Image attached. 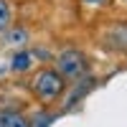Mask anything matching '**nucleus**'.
<instances>
[{
  "mask_svg": "<svg viewBox=\"0 0 127 127\" xmlns=\"http://www.w3.org/2000/svg\"><path fill=\"white\" fill-rule=\"evenodd\" d=\"M64 87H66V79H64L56 69H41L33 76V81H31V89H33L36 99L43 102V104L56 102L64 94Z\"/></svg>",
  "mask_w": 127,
  "mask_h": 127,
  "instance_id": "obj_1",
  "label": "nucleus"
},
{
  "mask_svg": "<svg viewBox=\"0 0 127 127\" xmlns=\"http://www.w3.org/2000/svg\"><path fill=\"white\" fill-rule=\"evenodd\" d=\"M56 71L61 74L64 79L76 81V79H81L84 74H87V59H84L81 51L66 48V51H61L59 59H56Z\"/></svg>",
  "mask_w": 127,
  "mask_h": 127,
  "instance_id": "obj_2",
  "label": "nucleus"
},
{
  "mask_svg": "<svg viewBox=\"0 0 127 127\" xmlns=\"http://www.w3.org/2000/svg\"><path fill=\"white\" fill-rule=\"evenodd\" d=\"M104 43L109 48L127 51V23H114L104 31Z\"/></svg>",
  "mask_w": 127,
  "mask_h": 127,
  "instance_id": "obj_3",
  "label": "nucleus"
},
{
  "mask_svg": "<svg viewBox=\"0 0 127 127\" xmlns=\"http://www.w3.org/2000/svg\"><path fill=\"white\" fill-rule=\"evenodd\" d=\"M76 81H79V84H76V89H74V92H71V97L64 102V107H66V109L71 107V104H76L79 99H84V97H87V92L94 87V79H92V76H81V79H76Z\"/></svg>",
  "mask_w": 127,
  "mask_h": 127,
  "instance_id": "obj_4",
  "label": "nucleus"
},
{
  "mask_svg": "<svg viewBox=\"0 0 127 127\" xmlns=\"http://www.w3.org/2000/svg\"><path fill=\"white\" fill-rule=\"evenodd\" d=\"M0 120H3L5 127H31V122H28L20 112H15V109H5V112H0Z\"/></svg>",
  "mask_w": 127,
  "mask_h": 127,
  "instance_id": "obj_5",
  "label": "nucleus"
},
{
  "mask_svg": "<svg viewBox=\"0 0 127 127\" xmlns=\"http://www.w3.org/2000/svg\"><path fill=\"white\" fill-rule=\"evenodd\" d=\"M31 64H33V54H31V51H18V54H13V59H10V69L13 71H28Z\"/></svg>",
  "mask_w": 127,
  "mask_h": 127,
  "instance_id": "obj_6",
  "label": "nucleus"
},
{
  "mask_svg": "<svg viewBox=\"0 0 127 127\" xmlns=\"http://www.w3.org/2000/svg\"><path fill=\"white\" fill-rule=\"evenodd\" d=\"M10 20H13V5H10L8 0H0V33L8 31Z\"/></svg>",
  "mask_w": 127,
  "mask_h": 127,
  "instance_id": "obj_7",
  "label": "nucleus"
},
{
  "mask_svg": "<svg viewBox=\"0 0 127 127\" xmlns=\"http://www.w3.org/2000/svg\"><path fill=\"white\" fill-rule=\"evenodd\" d=\"M48 125H51V114L48 112H38L33 117V122H31V127H48Z\"/></svg>",
  "mask_w": 127,
  "mask_h": 127,
  "instance_id": "obj_8",
  "label": "nucleus"
},
{
  "mask_svg": "<svg viewBox=\"0 0 127 127\" xmlns=\"http://www.w3.org/2000/svg\"><path fill=\"white\" fill-rule=\"evenodd\" d=\"M26 38H28V31L26 28H15V31H10V36H8L10 43H20V41H26Z\"/></svg>",
  "mask_w": 127,
  "mask_h": 127,
  "instance_id": "obj_9",
  "label": "nucleus"
},
{
  "mask_svg": "<svg viewBox=\"0 0 127 127\" xmlns=\"http://www.w3.org/2000/svg\"><path fill=\"white\" fill-rule=\"evenodd\" d=\"M87 8H107V5H112V0H81Z\"/></svg>",
  "mask_w": 127,
  "mask_h": 127,
  "instance_id": "obj_10",
  "label": "nucleus"
},
{
  "mask_svg": "<svg viewBox=\"0 0 127 127\" xmlns=\"http://www.w3.org/2000/svg\"><path fill=\"white\" fill-rule=\"evenodd\" d=\"M0 127H5V125H3V120H0Z\"/></svg>",
  "mask_w": 127,
  "mask_h": 127,
  "instance_id": "obj_11",
  "label": "nucleus"
}]
</instances>
